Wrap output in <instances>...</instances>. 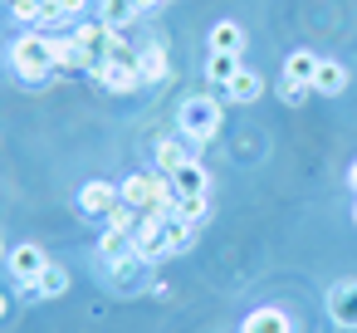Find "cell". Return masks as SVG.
Listing matches in <instances>:
<instances>
[{
  "instance_id": "cell-15",
  "label": "cell",
  "mask_w": 357,
  "mask_h": 333,
  "mask_svg": "<svg viewBox=\"0 0 357 333\" xmlns=\"http://www.w3.org/2000/svg\"><path fill=\"white\" fill-rule=\"evenodd\" d=\"M240 74V54H225V50H206V84L225 89L230 79Z\"/></svg>"
},
{
  "instance_id": "cell-11",
  "label": "cell",
  "mask_w": 357,
  "mask_h": 333,
  "mask_svg": "<svg viewBox=\"0 0 357 333\" xmlns=\"http://www.w3.org/2000/svg\"><path fill=\"white\" fill-rule=\"evenodd\" d=\"M50 50H54V69H93V54L74 35H50Z\"/></svg>"
},
{
  "instance_id": "cell-22",
  "label": "cell",
  "mask_w": 357,
  "mask_h": 333,
  "mask_svg": "<svg viewBox=\"0 0 357 333\" xmlns=\"http://www.w3.org/2000/svg\"><path fill=\"white\" fill-rule=\"evenodd\" d=\"M64 289H69V274H64L59 265H50V269H45L30 289H20V294H25V299H59Z\"/></svg>"
},
{
  "instance_id": "cell-28",
  "label": "cell",
  "mask_w": 357,
  "mask_h": 333,
  "mask_svg": "<svg viewBox=\"0 0 357 333\" xmlns=\"http://www.w3.org/2000/svg\"><path fill=\"white\" fill-rule=\"evenodd\" d=\"M137 6H142V10H152V6H162V0H137Z\"/></svg>"
},
{
  "instance_id": "cell-30",
  "label": "cell",
  "mask_w": 357,
  "mask_h": 333,
  "mask_svg": "<svg viewBox=\"0 0 357 333\" xmlns=\"http://www.w3.org/2000/svg\"><path fill=\"white\" fill-rule=\"evenodd\" d=\"M352 221H357V206H352Z\"/></svg>"
},
{
  "instance_id": "cell-27",
  "label": "cell",
  "mask_w": 357,
  "mask_h": 333,
  "mask_svg": "<svg viewBox=\"0 0 357 333\" xmlns=\"http://www.w3.org/2000/svg\"><path fill=\"white\" fill-rule=\"evenodd\" d=\"M347 186H352V191H357V162H352V167H347Z\"/></svg>"
},
{
  "instance_id": "cell-29",
  "label": "cell",
  "mask_w": 357,
  "mask_h": 333,
  "mask_svg": "<svg viewBox=\"0 0 357 333\" xmlns=\"http://www.w3.org/2000/svg\"><path fill=\"white\" fill-rule=\"evenodd\" d=\"M0 318H6V294H0Z\"/></svg>"
},
{
  "instance_id": "cell-31",
  "label": "cell",
  "mask_w": 357,
  "mask_h": 333,
  "mask_svg": "<svg viewBox=\"0 0 357 333\" xmlns=\"http://www.w3.org/2000/svg\"><path fill=\"white\" fill-rule=\"evenodd\" d=\"M0 255H6V250H0Z\"/></svg>"
},
{
  "instance_id": "cell-4",
  "label": "cell",
  "mask_w": 357,
  "mask_h": 333,
  "mask_svg": "<svg viewBox=\"0 0 357 333\" xmlns=\"http://www.w3.org/2000/svg\"><path fill=\"white\" fill-rule=\"evenodd\" d=\"M132 245H137V255L147 260V265H162L172 250H167V216H157V211H142V221H137V230H132Z\"/></svg>"
},
{
  "instance_id": "cell-26",
  "label": "cell",
  "mask_w": 357,
  "mask_h": 333,
  "mask_svg": "<svg viewBox=\"0 0 357 333\" xmlns=\"http://www.w3.org/2000/svg\"><path fill=\"white\" fill-rule=\"evenodd\" d=\"M308 94H313V89H303V84H294V79H279V98H284L289 108H298Z\"/></svg>"
},
{
  "instance_id": "cell-8",
  "label": "cell",
  "mask_w": 357,
  "mask_h": 333,
  "mask_svg": "<svg viewBox=\"0 0 357 333\" xmlns=\"http://www.w3.org/2000/svg\"><path fill=\"white\" fill-rule=\"evenodd\" d=\"M328 318L342 328H357V279H342L328 289Z\"/></svg>"
},
{
  "instance_id": "cell-17",
  "label": "cell",
  "mask_w": 357,
  "mask_h": 333,
  "mask_svg": "<svg viewBox=\"0 0 357 333\" xmlns=\"http://www.w3.org/2000/svg\"><path fill=\"white\" fill-rule=\"evenodd\" d=\"M206 45H211V50H225V54H240V50H245V25H235V20H215L211 35H206Z\"/></svg>"
},
{
  "instance_id": "cell-16",
  "label": "cell",
  "mask_w": 357,
  "mask_h": 333,
  "mask_svg": "<svg viewBox=\"0 0 357 333\" xmlns=\"http://www.w3.org/2000/svg\"><path fill=\"white\" fill-rule=\"evenodd\" d=\"M172 186H176V196H211V177H206V167L196 157L172 177Z\"/></svg>"
},
{
  "instance_id": "cell-13",
  "label": "cell",
  "mask_w": 357,
  "mask_h": 333,
  "mask_svg": "<svg viewBox=\"0 0 357 333\" xmlns=\"http://www.w3.org/2000/svg\"><path fill=\"white\" fill-rule=\"evenodd\" d=\"M186 162H191L186 138H162V142H157V152H152V167H157V172H167V177H176Z\"/></svg>"
},
{
  "instance_id": "cell-25",
  "label": "cell",
  "mask_w": 357,
  "mask_h": 333,
  "mask_svg": "<svg viewBox=\"0 0 357 333\" xmlns=\"http://www.w3.org/2000/svg\"><path fill=\"white\" fill-rule=\"evenodd\" d=\"M176 216L191 221V225H201V221L211 216V196H181V201H176Z\"/></svg>"
},
{
  "instance_id": "cell-21",
  "label": "cell",
  "mask_w": 357,
  "mask_h": 333,
  "mask_svg": "<svg viewBox=\"0 0 357 333\" xmlns=\"http://www.w3.org/2000/svg\"><path fill=\"white\" fill-rule=\"evenodd\" d=\"M147 196H152V172H132V177H123V182H118V201H128V206L147 211Z\"/></svg>"
},
{
  "instance_id": "cell-19",
  "label": "cell",
  "mask_w": 357,
  "mask_h": 333,
  "mask_svg": "<svg viewBox=\"0 0 357 333\" xmlns=\"http://www.w3.org/2000/svg\"><path fill=\"white\" fill-rule=\"evenodd\" d=\"M347 89V69L337 64V59H323L318 64V74H313V94H323V98H337Z\"/></svg>"
},
{
  "instance_id": "cell-7",
  "label": "cell",
  "mask_w": 357,
  "mask_h": 333,
  "mask_svg": "<svg viewBox=\"0 0 357 333\" xmlns=\"http://www.w3.org/2000/svg\"><path fill=\"white\" fill-rule=\"evenodd\" d=\"M113 201H118V182H84L79 186V211L89 221H103Z\"/></svg>"
},
{
  "instance_id": "cell-6",
  "label": "cell",
  "mask_w": 357,
  "mask_h": 333,
  "mask_svg": "<svg viewBox=\"0 0 357 333\" xmlns=\"http://www.w3.org/2000/svg\"><path fill=\"white\" fill-rule=\"evenodd\" d=\"M103 269H108V284H113L118 294H132V289L147 284V269H152V265H147L142 255H128V260H113V265H103Z\"/></svg>"
},
{
  "instance_id": "cell-2",
  "label": "cell",
  "mask_w": 357,
  "mask_h": 333,
  "mask_svg": "<svg viewBox=\"0 0 357 333\" xmlns=\"http://www.w3.org/2000/svg\"><path fill=\"white\" fill-rule=\"evenodd\" d=\"M220 98L215 94H191V98H181V108H176V128H181V138L191 142V147H201V142H211L215 133H220Z\"/></svg>"
},
{
  "instance_id": "cell-12",
  "label": "cell",
  "mask_w": 357,
  "mask_h": 333,
  "mask_svg": "<svg viewBox=\"0 0 357 333\" xmlns=\"http://www.w3.org/2000/svg\"><path fill=\"white\" fill-rule=\"evenodd\" d=\"M147 10L137 6V0H98V20L108 25V30H128L132 20H142Z\"/></svg>"
},
{
  "instance_id": "cell-32",
  "label": "cell",
  "mask_w": 357,
  "mask_h": 333,
  "mask_svg": "<svg viewBox=\"0 0 357 333\" xmlns=\"http://www.w3.org/2000/svg\"><path fill=\"white\" fill-rule=\"evenodd\" d=\"M10 6H15V0H10Z\"/></svg>"
},
{
  "instance_id": "cell-3",
  "label": "cell",
  "mask_w": 357,
  "mask_h": 333,
  "mask_svg": "<svg viewBox=\"0 0 357 333\" xmlns=\"http://www.w3.org/2000/svg\"><path fill=\"white\" fill-rule=\"evenodd\" d=\"M89 74H93V84L108 89V94H137V89H147L142 74H137V59H93Z\"/></svg>"
},
{
  "instance_id": "cell-14",
  "label": "cell",
  "mask_w": 357,
  "mask_h": 333,
  "mask_svg": "<svg viewBox=\"0 0 357 333\" xmlns=\"http://www.w3.org/2000/svg\"><path fill=\"white\" fill-rule=\"evenodd\" d=\"M128 255H137L132 235H128V230L103 225V235H98V265H113V260H128Z\"/></svg>"
},
{
  "instance_id": "cell-18",
  "label": "cell",
  "mask_w": 357,
  "mask_h": 333,
  "mask_svg": "<svg viewBox=\"0 0 357 333\" xmlns=\"http://www.w3.org/2000/svg\"><path fill=\"white\" fill-rule=\"evenodd\" d=\"M318 54L313 50H294L289 59H284V79H294V84H303V89H313V74H318Z\"/></svg>"
},
{
  "instance_id": "cell-9",
  "label": "cell",
  "mask_w": 357,
  "mask_h": 333,
  "mask_svg": "<svg viewBox=\"0 0 357 333\" xmlns=\"http://www.w3.org/2000/svg\"><path fill=\"white\" fill-rule=\"evenodd\" d=\"M240 333H294V318H289L279 304H259V309L245 313Z\"/></svg>"
},
{
  "instance_id": "cell-1",
  "label": "cell",
  "mask_w": 357,
  "mask_h": 333,
  "mask_svg": "<svg viewBox=\"0 0 357 333\" xmlns=\"http://www.w3.org/2000/svg\"><path fill=\"white\" fill-rule=\"evenodd\" d=\"M6 59H10V69H15V79H25V84H45V79L54 74V50H50V35H45V30L15 35L10 50H6Z\"/></svg>"
},
{
  "instance_id": "cell-20",
  "label": "cell",
  "mask_w": 357,
  "mask_h": 333,
  "mask_svg": "<svg viewBox=\"0 0 357 333\" xmlns=\"http://www.w3.org/2000/svg\"><path fill=\"white\" fill-rule=\"evenodd\" d=\"M264 94V79L255 74V69H240L230 84H225V103H255Z\"/></svg>"
},
{
  "instance_id": "cell-24",
  "label": "cell",
  "mask_w": 357,
  "mask_h": 333,
  "mask_svg": "<svg viewBox=\"0 0 357 333\" xmlns=\"http://www.w3.org/2000/svg\"><path fill=\"white\" fill-rule=\"evenodd\" d=\"M191 245H196V225L181 221V216H172V221H167V250H172V255H186Z\"/></svg>"
},
{
  "instance_id": "cell-23",
  "label": "cell",
  "mask_w": 357,
  "mask_h": 333,
  "mask_svg": "<svg viewBox=\"0 0 357 333\" xmlns=\"http://www.w3.org/2000/svg\"><path fill=\"white\" fill-rule=\"evenodd\" d=\"M69 35H74V40H79L93 59H103V45H108V25H103V20H79Z\"/></svg>"
},
{
  "instance_id": "cell-5",
  "label": "cell",
  "mask_w": 357,
  "mask_h": 333,
  "mask_svg": "<svg viewBox=\"0 0 357 333\" xmlns=\"http://www.w3.org/2000/svg\"><path fill=\"white\" fill-rule=\"evenodd\" d=\"M6 265H10V274H15V284H20V289H30V284H35V279L50 269L45 250H40V245H30V240H25V245H10Z\"/></svg>"
},
{
  "instance_id": "cell-10",
  "label": "cell",
  "mask_w": 357,
  "mask_h": 333,
  "mask_svg": "<svg viewBox=\"0 0 357 333\" xmlns=\"http://www.w3.org/2000/svg\"><path fill=\"white\" fill-rule=\"evenodd\" d=\"M137 74H142V84H162L172 74V59H167V45L162 40L137 45Z\"/></svg>"
}]
</instances>
